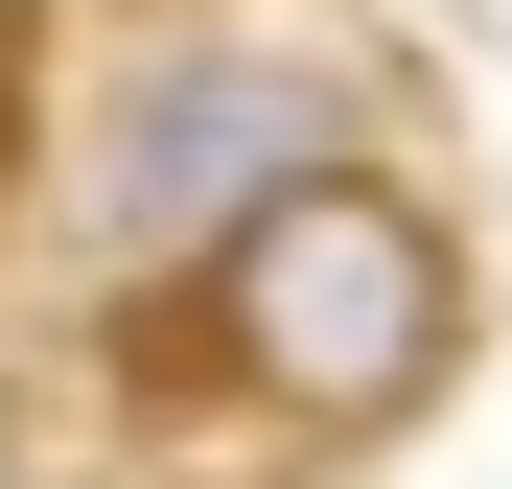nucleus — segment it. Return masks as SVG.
Wrapping results in <instances>:
<instances>
[{"label":"nucleus","instance_id":"nucleus-1","mask_svg":"<svg viewBox=\"0 0 512 489\" xmlns=\"http://www.w3.org/2000/svg\"><path fill=\"white\" fill-rule=\"evenodd\" d=\"M419 140V47L350 0H94V94L47 117L70 163V280L187 303L233 233H280L303 187Z\"/></svg>","mask_w":512,"mask_h":489},{"label":"nucleus","instance_id":"nucleus-2","mask_svg":"<svg viewBox=\"0 0 512 489\" xmlns=\"http://www.w3.org/2000/svg\"><path fill=\"white\" fill-rule=\"evenodd\" d=\"M140 373L233 396L256 443H419L489 350V257L466 210L419 187V163H350V187H303L280 233H233V257L187 280V326H117Z\"/></svg>","mask_w":512,"mask_h":489}]
</instances>
